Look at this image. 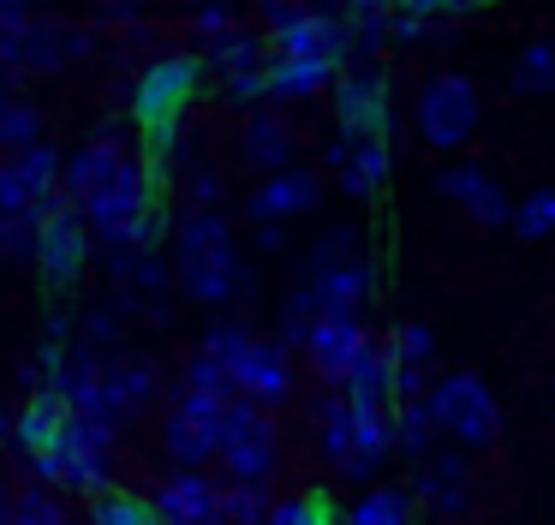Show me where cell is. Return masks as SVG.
<instances>
[{
  "label": "cell",
  "instance_id": "44dd1931",
  "mask_svg": "<svg viewBox=\"0 0 555 525\" xmlns=\"http://www.w3.org/2000/svg\"><path fill=\"white\" fill-rule=\"evenodd\" d=\"M66 430H73V412H66L61 394H54V388H49V394H30V406L18 412V441H13V448L25 453L30 465H37L42 453H49L54 441L66 436Z\"/></svg>",
  "mask_w": 555,
  "mask_h": 525
},
{
  "label": "cell",
  "instance_id": "7402d4cb",
  "mask_svg": "<svg viewBox=\"0 0 555 525\" xmlns=\"http://www.w3.org/2000/svg\"><path fill=\"white\" fill-rule=\"evenodd\" d=\"M78 54H90V36L66 18H37L25 30V66L30 72H61L66 60H78Z\"/></svg>",
  "mask_w": 555,
  "mask_h": 525
},
{
  "label": "cell",
  "instance_id": "74e56055",
  "mask_svg": "<svg viewBox=\"0 0 555 525\" xmlns=\"http://www.w3.org/2000/svg\"><path fill=\"white\" fill-rule=\"evenodd\" d=\"M37 245H42V209L0 215V251H7V257H30V262H37Z\"/></svg>",
  "mask_w": 555,
  "mask_h": 525
},
{
  "label": "cell",
  "instance_id": "7dc6e473",
  "mask_svg": "<svg viewBox=\"0 0 555 525\" xmlns=\"http://www.w3.org/2000/svg\"><path fill=\"white\" fill-rule=\"evenodd\" d=\"M550 95H555V84H550Z\"/></svg>",
  "mask_w": 555,
  "mask_h": 525
},
{
  "label": "cell",
  "instance_id": "cb8c5ba5",
  "mask_svg": "<svg viewBox=\"0 0 555 525\" xmlns=\"http://www.w3.org/2000/svg\"><path fill=\"white\" fill-rule=\"evenodd\" d=\"M150 394H156V370L138 364V358H108V412H114V424L132 418V412H144Z\"/></svg>",
  "mask_w": 555,
  "mask_h": 525
},
{
  "label": "cell",
  "instance_id": "5b68a950",
  "mask_svg": "<svg viewBox=\"0 0 555 525\" xmlns=\"http://www.w3.org/2000/svg\"><path fill=\"white\" fill-rule=\"evenodd\" d=\"M430 412L442 424V436H454L460 448H490L502 436V406H495L490 382H478L472 370H448L430 388Z\"/></svg>",
  "mask_w": 555,
  "mask_h": 525
},
{
  "label": "cell",
  "instance_id": "ffe728a7",
  "mask_svg": "<svg viewBox=\"0 0 555 525\" xmlns=\"http://www.w3.org/2000/svg\"><path fill=\"white\" fill-rule=\"evenodd\" d=\"M412 496L430 501L436 513H460V508L472 501V472H466V460L436 448L430 460L418 465V477H412Z\"/></svg>",
  "mask_w": 555,
  "mask_h": 525
},
{
  "label": "cell",
  "instance_id": "f1b7e54d",
  "mask_svg": "<svg viewBox=\"0 0 555 525\" xmlns=\"http://www.w3.org/2000/svg\"><path fill=\"white\" fill-rule=\"evenodd\" d=\"M37 143H42V114L0 84V150L18 155V150H37Z\"/></svg>",
  "mask_w": 555,
  "mask_h": 525
},
{
  "label": "cell",
  "instance_id": "4316f807",
  "mask_svg": "<svg viewBox=\"0 0 555 525\" xmlns=\"http://www.w3.org/2000/svg\"><path fill=\"white\" fill-rule=\"evenodd\" d=\"M472 7H442V0H406V7H395V42H424V36H442L454 30L460 18H466Z\"/></svg>",
  "mask_w": 555,
  "mask_h": 525
},
{
  "label": "cell",
  "instance_id": "4fadbf2b",
  "mask_svg": "<svg viewBox=\"0 0 555 525\" xmlns=\"http://www.w3.org/2000/svg\"><path fill=\"white\" fill-rule=\"evenodd\" d=\"M335 119H340V138L347 143H376L388 131V84L376 66L359 72H340L335 84Z\"/></svg>",
  "mask_w": 555,
  "mask_h": 525
},
{
  "label": "cell",
  "instance_id": "9a60e30c",
  "mask_svg": "<svg viewBox=\"0 0 555 525\" xmlns=\"http://www.w3.org/2000/svg\"><path fill=\"white\" fill-rule=\"evenodd\" d=\"M275 60H305V66H347V54H352V36H347V18L340 12H317V7H305L299 12V24L293 30H281L275 42Z\"/></svg>",
  "mask_w": 555,
  "mask_h": 525
},
{
  "label": "cell",
  "instance_id": "1f68e13d",
  "mask_svg": "<svg viewBox=\"0 0 555 525\" xmlns=\"http://www.w3.org/2000/svg\"><path fill=\"white\" fill-rule=\"evenodd\" d=\"M269 484H221V525H269Z\"/></svg>",
  "mask_w": 555,
  "mask_h": 525
},
{
  "label": "cell",
  "instance_id": "3957f363",
  "mask_svg": "<svg viewBox=\"0 0 555 525\" xmlns=\"http://www.w3.org/2000/svg\"><path fill=\"white\" fill-rule=\"evenodd\" d=\"M305 293L317 298V317H364V305L376 293V274L359 257V233L352 227L323 233V245L311 251V269H305Z\"/></svg>",
  "mask_w": 555,
  "mask_h": 525
},
{
  "label": "cell",
  "instance_id": "f546056e",
  "mask_svg": "<svg viewBox=\"0 0 555 525\" xmlns=\"http://www.w3.org/2000/svg\"><path fill=\"white\" fill-rule=\"evenodd\" d=\"M388 143L376 138V143H352V155H347V167H340V185H347V197H371L376 185L388 179Z\"/></svg>",
  "mask_w": 555,
  "mask_h": 525
},
{
  "label": "cell",
  "instance_id": "d6986e66",
  "mask_svg": "<svg viewBox=\"0 0 555 525\" xmlns=\"http://www.w3.org/2000/svg\"><path fill=\"white\" fill-rule=\"evenodd\" d=\"M311 203H317V174L311 167H287V174H269L245 209H251L257 227H281L287 215H305Z\"/></svg>",
  "mask_w": 555,
  "mask_h": 525
},
{
  "label": "cell",
  "instance_id": "277c9868",
  "mask_svg": "<svg viewBox=\"0 0 555 525\" xmlns=\"http://www.w3.org/2000/svg\"><path fill=\"white\" fill-rule=\"evenodd\" d=\"M108 453H114V424L108 418H73V430H66L30 472H37L49 489H90V496H108Z\"/></svg>",
  "mask_w": 555,
  "mask_h": 525
},
{
  "label": "cell",
  "instance_id": "5bb4252c",
  "mask_svg": "<svg viewBox=\"0 0 555 525\" xmlns=\"http://www.w3.org/2000/svg\"><path fill=\"white\" fill-rule=\"evenodd\" d=\"M228 382H233V394L240 400H251V406H281L293 394V364H287V346L281 341H245L240 346V358H233V370H228Z\"/></svg>",
  "mask_w": 555,
  "mask_h": 525
},
{
  "label": "cell",
  "instance_id": "836d02e7",
  "mask_svg": "<svg viewBox=\"0 0 555 525\" xmlns=\"http://www.w3.org/2000/svg\"><path fill=\"white\" fill-rule=\"evenodd\" d=\"M347 525H412V496L406 489H371V496L347 513Z\"/></svg>",
  "mask_w": 555,
  "mask_h": 525
},
{
  "label": "cell",
  "instance_id": "e575fe53",
  "mask_svg": "<svg viewBox=\"0 0 555 525\" xmlns=\"http://www.w3.org/2000/svg\"><path fill=\"white\" fill-rule=\"evenodd\" d=\"M85 525H156V508L138 496H126V489H108V496L90 501V520Z\"/></svg>",
  "mask_w": 555,
  "mask_h": 525
},
{
  "label": "cell",
  "instance_id": "484cf974",
  "mask_svg": "<svg viewBox=\"0 0 555 525\" xmlns=\"http://www.w3.org/2000/svg\"><path fill=\"white\" fill-rule=\"evenodd\" d=\"M287 155H293V131H287V119H275V114H251V126H245V162L263 167V174H287Z\"/></svg>",
  "mask_w": 555,
  "mask_h": 525
},
{
  "label": "cell",
  "instance_id": "7a4b0ae2",
  "mask_svg": "<svg viewBox=\"0 0 555 525\" xmlns=\"http://www.w3.org/2000/svg\"><path fill=\"white\" fill-rule=\"evenodd\" d=\"M173 262H180V286L197 305H228L240 293L245 269L240 251H233V227L216 209H192L173 233Z\"/></svg>",
  "mask_w": 555,
  "mask_h": 525
},
{
  "label": "cell",
  "instance_id": "f35d334b",
  "mask_svg": "<svg viewBox=\"0 0 555 525\" xmlns=\"http://www.w3.org/2000/svg\"><path fill=\"white\" fill-rule=\"evenodd\" d=\"M269 525H340V520L328 513L323 496H287V501H275Z\"/></svg>",
  "mask_w": 555,
  "mask_h": 525
},
{
  "label": "cell",
  "instance_id": "4dcf8cb0",
  "mask_svg": "<svg viewBox=\"0 0 555 525\" xmlns=\"http://www.w3.org/2000/svg\"><path fill=\"white\" fill-rule=\"evenodd\" d=\"M550 84H555V36H538V42H526L519 48V60H514V90L519 95H550Z\"/></svg>",
  "mask_w": 555,
  "mask_h": 525
},
{
  "label": "cell",
  "instance_id": "ba28073f",
  "mask_svg": "<svg viewBox=\"0 0 555 525\" xmlns=\"http://www.w3.org/2000/svg\"><path fill=\"white\" fill-rule=\"evenodd\" d=\"M221 465H228V484H269V472H275V424H269L263 406L233 400L228 436H221Z\"/></svg>",
  "mask_w": 555,
  "mask_h": 525
},
{
  "label": "cell",
  "instance_id": "8fae6325",
  "mask_svg": "<svg viewBox=\"0 0 555 525\" xmlns=\"http://www.w3.org/2000/svg\"><path fill=\"white\" fill-rule=\"evenodd\" d=\"M61 174H66V162L49 143L7 155V162H0V215H30L49 197H61Z\"/></svg>",
  "mask_w": 555,
  "mask_h": 525
},
{
  "label": "cell",
  "instance_id": "52a82bcc",
  "mask_svg": "<svg viewBox=\"0 0 555 525\" xmlns=\"http://www.w3.org/2000/svg\"><path fill=\"white\" fill-rule=\"evenodd\" d=\"M418 131L430 150H460V143L478 131V90H472V78H460V72H442V78L424 84L418 95Z\"/></svg>",
  "mask_w": 555,
  "mask_h": 525
},
{
  "label": "cell",
  "instance_id": "6da1fadb",
  "mask_svg": "<svg viewBox=\"0 0 555 525\" xmlns=\"http://www.w3.org/2000/svg\"><path fill=\"white\" fill-rule=\"evenodd\" d=\"M233 382L228 370H216L209 358L185 364V382L173 394L168 412V453L180 460V472H197L204 460H221V436H228V412H233Z\"/></svg>",
  "mask_w": 555,
  "mask_h": 525
},
{
  "label": "cell",
  "instance_id": "ab89813d",
  "mask_svg": "<svg viewBox=\"0 0 555 525\" xmlns=\"http://www.w3.org/2000/svg\"><path fill=\"white\" fill-rule=\"evenodd\" d=\"M192 30L204 36V48H209V42H221L228 30H240V18H233L228 7H204V12H192Z\"/></svg>",
  "mask_w": 555,
  "mask_h": 525
},
{
  "label": "cell",
  "instance_id": "603a6c76",
  "mask_svg": "<svg viewBox=\"0 0 555 525\" xmlns=\"http://www.w3.org/2000/svg\"><path fill=\"white\" fill-rule=\"evenodd\" d=\"M317 418H323V453L335 460V472L359 477V418H352V400L340 388H328Z\"/></svg>",
  "mask_w": 555,
  "mask_h": 525
},
{
  "label": "cell",
  "instance_id": "f6af8a7d",
  "mask_svg": "<svg viewBox=\"0 0 555 525\" xmlns=\"http://www.w3.org/2000/svg\"><path fill=\"white\" fill-rule=\"evenodd\" d=\"M102 24H138L132 7H102Z\"/></svg>",
  "mask_w": 555,
  "mask_h": 525
},
{
  "label": "cell",
  "instance_id": "7c38bea8",
  "mask_svg": "<svg viewBox=\"0 0 555 525\" xmlns=\"http://www.w3.org/2000/svg\"><path fill=\"white\" fill-rule=\"evenodd\" d=\"M371 329H364V317H317L311 322V341H305V358L317 364V376L335 382V388H347L352 370L371 358Z\"/></svg>",
  "mask_w": 555,
  "mask_h": 525
},
{
  "label": "cell",
  "instance_id": "ac0fdd59",
  "mask_svg": "<svg viewBox=\"0 0 555 525\" xmlns=\"http://www.w3.org/2000/svg\"><path fill=\"white\" fill-rule=\"evenodd\" d=\"M436 191H442V197H454V203H460V209H466L478 227H514V203H507V191L495 185V179L483 174V167H472V162L442 167Z\"/></svg>",
  "mask_w": 555,
  "mask_h": 525
},
{
  "label": "cell",
  "instance_id": "8d00e7d4",
  "mask_svg": "<svg viewBox=\"0 0 555 525\" xmlns=\"http://www.w3.org/2000/svg\"><path fill=\"white\" fill-rule=\"evenodd\" d=\"M514 233L519 239H550L555 233V191H526V197L514 203Z\"/></svg>",
  "mask_w": 555,
  "mask_h": 525
},
{
  "label": "cell",
  "instance_id": "e0dca14e",
  "mask_svg": "<svg viewBox=\"0 0 555 525\" xmlns=\"http://www.w3.org/2000/svg\"><path fill=\"white\" fill-rule=\"evenodd\" d=\"M150 508L156 525H221V484L204 472H168Z\"/></svg>",
  "mask_w": 555,
  "mask_h": 525
},
{
  "label": "cell",
  "instance_id": "ee69618b",
  "mask_svg": "<svg viewBox=\"0 0 555 525\" xmlns=\"http://www.w3.org/2000/svg\"><path fill=\"white\" fill-rule=\"evenodd\" d=\"M13 441H18V418L0 412V448H13Z\"/></svg>",
  "mask_w": 555,
  "mask_h": 525
},
{
  "label": "cell",
  "instance_id": "d4e9b609",
  "mask_svg": "<svg viewBox=\"0 0 555 525\" xmlns=\"http://www.w3.org/2000/svg\"><path fill=\"white\" fill-rule=\"evenodd\" d=\"M436 441H442V424H436L430 400H406L395 406V453H406V460H430Z\"/></svg>",
  "mask_w": 555,
  "mask_h": 525
},
{
  "label": "cell",
  "instance_id": "2e32d148",
  "mask_svg": "<svg viewBox=\"0 0 555 525\" xmlns=\"http://www.w3.org/2000/svg\"><path fill=\"white\" fill-rule=\"evenodd\" d=\"M126 162H132V150H126V138H120V131H96V138H90V143H78V150L66 155L61 191H66V197L78 203V209H85V203L96 197V191L108 185V179L120 174Z\"/></svg>",
  "mask_w": 555,
  "mask_h": 525
},
{
  "label": "cell",
  "instance_id": "bcb514c9",
  "mask_svg": "<svg viewBox=\"0 0 555 525\" xmlns=\"http://www.w3.org/2000/svg\"><path fill=\"white\" fill-rule=\"evenodd\" d=\"M0 525H13V496L0 489Z\"/></svg>",
  "mask_w": 555,
  "mask_h": 525
},
{
  "label": "cell",
  "instance_id": "d590c367",
  "mask_svg": "<svg viewBox=\"0 0 555 525\" xmlns=\"http://www.w3.org/2000/svg\"><path fill=\"white\" fill-rule=\"evenodd\" d=\"M13 525H73V520H66L61 496L49 484H25L13 496Z\"/></svg>",
  "mask_w": 555,
  "mask_h": 525
},
{
  "label": "cell",
  "instance_id": "b9f144b4",
  "mask_svg": "<svg viewBox=\"0 0 555 525\" xmlns=\"http://www.w3.org/2000/svg\"><path fill=\"white\" fill-rule=\"evenodd\" d=\"M185 197H192V209H216V203H221V179L216 174H192Z\"/></svg>",
  "mask_w": 555,
  "mask_h": 525
},
{
  "label": "cell",
  "instance_id": "30bf717a",
  "mask_svg": "<svg viewBox=\"0 0 555 525\" xmlns=\"http://www.w3.org/2000/svg\"><path fill=\"white\" fill-rule=\"evenodd\" d=\"M209 72L221 78V90L233 95V102H257V95H269V60H275V48L263 42L257 30H228L221 42L204 48Z\"/></svg>",
  "mask_w": 555,
  "mask_h": 525
},
{
  "label": "cell",
  "instance_id": "7bdbcfd3",
  "mask_svg": "<svg viewBox=\"0 0 555 525\" xmlns=\"http://www.w3.org/2000/svg\"><path fill=\"white\" fill-rule=\"evenodd\" d=\"M30 18H37V12L13 7V0H0V36H25V30H30Z\"/></svg>",
  "mask_w": 555,
  "mask_h": 525
},
{
  "label": "cell",
  "instance_id": "60d3db41",
  "mask_svg": "<svg viewBox=\"0 0 555 525\" xmlns=\"http://www.w3.org/2000/svg\"><path fill=\"white\" fill-rule=\"evenodd\" d=\"M114 334H120V310H90V317H85V346H90V353L108 346Z\"/></svg>",
  "mask_w": 555,
  "mask_h": 525
},
{
  "label": "cell",
  "instance_id": "9c48e42d",
  "mask_svg": "<svg viewBox=\"0 0 555 525\" xmlns=\"http://www.w3.org/2000/svg\"><path fill=\"white\" fill-rule=\"evenodd\" d=\"M85 257H90V221H85V209H78L73 197H49L42 203V245H37V269L49 274L54 286H66L78 269H85Z\"/></svg>",
  "mask_w": 555,
  "mask_h": 525
},
{
  "label": "cell",
  "instance_id": "83f0119b",
  "mask_svg": "<svg viewBox=\"0 0 555 525\" xmlns=\"http://www.w3.org/2000/svg\"><path fill=\"white\" fill-rule=\"evenodd\" d=\"M340 18H347L352 54H376L383 42H395V7H383V0H352Z\"/></svg>",
  "mask_w": 555,
  "mask_h": 525
},
{
  "label": "cell",
  "instance_id": "8992f818",
  "mask_svg": "<svg viewBox=\"0 0 555 525\" xmlns=\"http://www.w3.org/2000/svg\"><path fill=\"white\" fill-rule=\"evenodd\" d=\"M197 78H204V60L197 54H162L138 72L132 84V114L144 131H162V126H180L185 102L197 95Z\"/></svg>",
  "mask_w": 555,
  "mask_h": 525
},
{
  "label": "cell",
  "instance_id": "d6a6232c",
  "mask_svg": "<svg viewBox=\"0 0 555 525\" xmlns=\"http://www.w3.org/2000/svg\"><path fill=\"white\" fill-rule=\"evenodd\" d=\"M388 364L395 370H424L430 376V358H436V334L424 329V322H400L395 334H388Z\"/></svg>",
  "mask_w": 555,
  "mask_h": 525
}]
</instances>
